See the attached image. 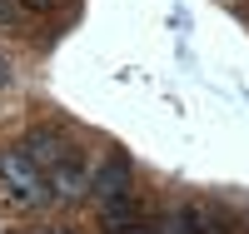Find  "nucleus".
Wrapping results in <instances>:
<instances>
[{"label":"nucleus","instance_id":"6e6552de","mask_svg":"<svg viewBox=\"0 0 249 234\" xmlns=\"http://www.w3.org/2000/svg\"><path fill=\"white\" fill-rule=\"evenodd\" d=\"M45 234H70V229H45Z\"/></svg>","mask_w":249,"mask_h":234},{"label":"nucleus","instance_id":"7ed1b4c3","mask_svg":"<svg viewBox=\"0 0 249 234\" xmlns=\"http://www.w3.org/2000/svg\"><path fill=\"white\" fill-rule=\"evenodd\" d=\"M100 224H105V234H135L140 229V204L130 195H115L100 204Z\"/></svg>","mask_w":249,"mask_h":234},{"label":"nucleus","instance_id":"0eeeda50","mask_svg":"<svg viewBox=\"0 0 249 234\" xmlns=\"http://www.w3.org/2000/svg\"><path fill=\"white\" fill-rule=\"evenodd\" d=\"M10 80H15V70H10V60H5V55H0V90H5V85H10Z\"/></svg>","mask_w":249,"mask_h":234},{"label":"nucleus","instance_id":"f257e3e1","mask_svg":"<svg viewBox=\"0 0 249 234\" xmlns=\"http://www.w3.org/2000/svg\"><path fill=\"white\" fill-rule=\"evenodd\" d=\"M0 184H5L20 204H30V209H40V204H50V199H55V189H50V180H45V169H40L25 150H0Z\"/></svg>","mask_w":249,"mask_h":234},{"label":"nucleus","instance_id":"20e7f679","mask_svg":"<svg viewBox=\"0 0 249 234\" xmlns=\"http://www.w3.org/2000/svg\"><path fill=\"white\" fill-rule=\"evenodd\" d=\"M25 155H30L35 164H55L60 155H65V144H60V135H45V130H35V135L25 140Z\"/></svg>","mask_w":249,"mask_h":234},{"label":"nucleus","instance_id":"39448f33","mask_svg":"<svg viewBox=\"0 0 249 234\" xmlns=\"http://www.w3.org/2000/svg\"><path fill=\"white\" fill-rule=\"evenodd\" d=\"M15 20H20V10L10 5V0H0V25H15Z\"/></svg>","mask_w":249,"mask_h":234},{"label":"nucleus","instance_id":"423d86ee","mask_svg":"<svg viewBox=\"0 0 249 234\" xmlns=\"http://www.w3.org/2000/svg\"><path fill=\"white\" fill-rule=\"evenodd\" d=\"M20 5H25V10H40V15H45V10H55V0H20Z\"/></svg>","mask_w":249,"mask_h":234},{"label":"nucleus","instance_id":"f03ea898","mask_svg":"<svg viewBox=\"0 0 249 234\" xmlns=\"http://www.w3.org/2000/svg\"><path fill=\"white\" fill-rule=\"evenodd\" d=\"M130 180H135L130 160H124V155H110V160L90 175V195L105 204V199H115V195H130Z\"/></svg>","mask_w":249,"mask_h":234}]
</instances>
